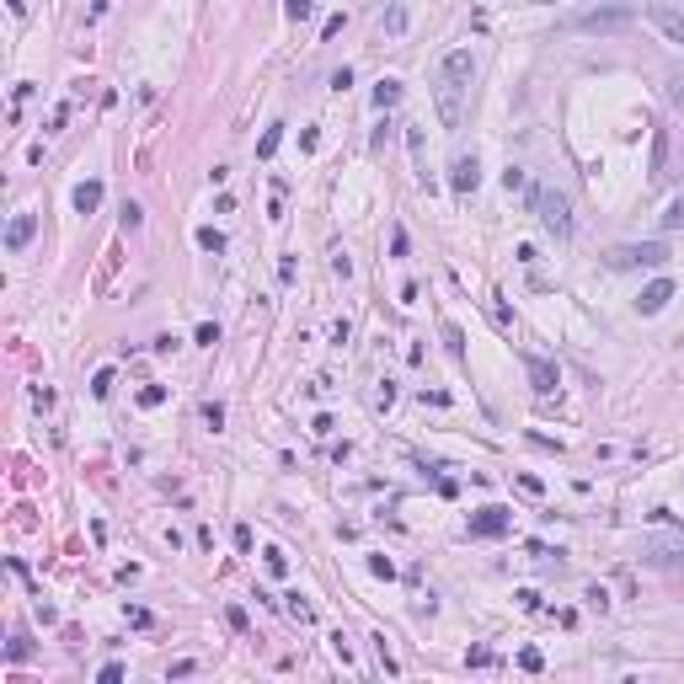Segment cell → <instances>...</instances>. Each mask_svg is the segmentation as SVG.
I'll return each mask as SVG.
<instances>
[{
	"instance_id": "cell-1",
	"label": "cell",
	"mask_w": 684,
	"mask_h": 684,
	"mask_svg": "<svg viewBox=\"0 0 684 684\" xmlns=\"http://www.w3.org/2000/svg\"><path fill=\"white\" fill-rule=\"evenodd\" d=\"M636 21V6L631 0H609V6H593V11H578V17H567L572 32H620Z\"/></svg>"
},
{
	"instance_id": "cell-2",
	"label": "cell",
	"mask_w": 684,
	"mask_h": 684,
	"mask_svg": "<svg viewBox=\"0 0 684 684\" xmlns=\"http://www.w3.org/2000/svg\"><path fill=\"white\" fill-rule=\"evenodd\" d=\"M642 562L663 567V572H679L684 567V535L679 529H652V535H642Z\"/></svg>"
},
{
	"instance_id": "cell-3",
	"label": "cell",
	"mask_w": 684,
	"mask_h": 684,
	"mask_svg": "<svg viewBox=\"0 0 684 684\" xmlns=\"http://www.w3.org/2000/svg\"><path fill=\"white\" fill-rule=\"evenodd\" d=\"M529 203H535V214H540V225L562 241V236H572V203H567V193H551V187H535L529 193Z\"/></svg>"
},
{
	"instance_id": "cell-4",
	"label": "cell",
	"mask_w": 684,
	"mask_h": 684,
	"mask_svg": "<svg viewBox=\"0 0 684 684\" xmlns=\"http://www.w3.org/2000/svg\"><path fill=\"white\" fill-rule=\"evenodd\" d=\"M674 257L663 241H636V246H615L609 251V267H663Z\"/></svg>"
},
{
	"instance_id": "cell-5",
	"label": "cell",
	"mask_w": 684,
	"mask_h": 684,
	"mask_svg": "<svg viewBox=\"0 0 684 684\" xmlns=\"http://www.w3.org/2000/svg\"><path fill=\"white\" fill-rule=\"evenodd\" d=\"M465 91H471L465 81H449V75H439V86H433V102H439L444 129H460V123H465Z\"/></svg>"
},
{
	"instance_id": "cell-6",
	"label": "cell",
	"mask_w": 684,
	"mask_h": 684,
	"mask_svg": "<svg viewBox=\"0 0 684 684\" xmlns=\"http://www.w3.org/2000/svg\"><path fill=\"white\" fill-rule=\"evenodd\" d=\"M647 21H652L668 43H684V11H674L668 0H652V6H647Z\"/></svg>"
},
{
	"instance_id": "cell-7",
	"label": "cell",
	"mask_w": 684,
	"mask_h": 684,
	"mask_svg": "<svg viewBox=\"0 0 684 684\" xmlns=\"http://www.w3.org/2000/svg\"><path fill=\"white\" fill-rule=\"evenodd\" d=\"M508 524H513V513L508 508H482V513H471V535H482V540H497V535H508Z\"/></svg>"
},
{
	"instance_id": "cell-8",
	"label": "cell",
	"mask_w": 684,
	"mask_h": 684,
	"mask_svg": "<svg viewBox=\"0 0 684 684\" xmlns=\"http://www.w3.org/2000/svg\"><path fill=\"white\" fill-rule=\"evenodd\" d=\"M449 187H455V193H476V187H482V161H476V155H455V166H449Z\"/></svg>"
},
{
	"instance_id": "cell-9",
	"label": "cell",
	"mask_w": 684,
	"mask_h": 684,
	"mask_svg": "<svg viewBox=\"0 0 684 684\" xmlns=\"http://www.w3.org/2000/svg\"><path fill=\"white\" fill-rule=\"evenodd\" d=\"M32 230H38V214H32V209H21V214H11V225H6V251H27V241H32Z\"/></svg>"
},
{
	"instance_id": "cell-10",
	"label": "cell",
	"mask_w": 684,
	"mask_h": 684,
	"mask_svg": "<svg viewBox=\"0 0 684 684\" xmlns=\"http://www.w3.org/2000/svg\"><path fill=\"white\" fill-rule=\"evenodd\" d=\"M439 75H449V81H476V59H471V54H465V48H455V54H444L439 59Z\"/></svg>"
},
{
	"instance_id": "cell-11",
	"label": "cell",
	"mask_w": 684,
	"mask_h": 684,
	"mask_svg": "<svg viewBox=\"0 0 684 684\" xmlns=\"http://www.w3.org/2000/svg\"><path fill=\"white\" fill-rule=\"evenodd\" d=\"M668 300H674V283H668V278H658V283H647L642 294H636V310H642V316H658V310H663Z\"/></svg>"
},
{
	"instance_id": "cell-12",
	"label": "cell",
	"mask_w": 684,
	"mask_h": 684,
	"mask_svg": "<svg viewBox=\"0 0 684 684\" xmlns=\"http://www.w3.org/2000/svg\"><path fill=\"white\" fill-rule=\"evenodd\" d=\"M524 369H529V380H535V390H540V396H551V390H556V363L551 359H524Z\"/></svg>"
},
{
	"instance_id": "cell-13",
	"label": "cell",
	"mask_w": 684,
	"mask_h": 684,
	"mask_svg": "<svg viewBox=\"0 0 684 684\" xmlns=\"http://www.w3.org/2000/svg\"><path fill=\"white\" fill-rule=\"evenodd\" d=\"M97 203H102V182H81L75 187V214H91Z\"/></svg>"
},
{
	"instance_id": "cell-14",
	"label": "cell",
	"mask_w": 684,
	"mask_h": 684,
	"mask_svg": "<svg viewBox=\"0 0 684 684\" xmlns=\"http://www.w3.org/2000/svg\"><path fill=\"white\" fill-rule=\"evenodd\" d=\"M283 599H289V604H283V615H289V620H300V625L316 620V609L305 604V593H283Z\"/></svg>"
},
{
	"instance_id": "cell-15",
	"label": "cell",
	"mask_w": 684,
	"mask_h": 684,
	"mask_svg": "<svg viewBox=\"0 0 684 684\" xmlns=\"http://www.w3.org/2000/svg\"><path fill=\"white\" fill-rule=\"evenodd\" d=\"M396 102H401V81H380V86H374V107H380V113H385V107H396Z\"/></svg>"
},
{
	"instance_id": "cell-16",
	"label": "cell",
	"mask_w": 684,
	"mask_h": 684,
	"mask_svg": "<svg viewBox=\"0 0 684 684\" xmlns=\"http://www.w3.org/2000/svg\"><path fill=\"white\" fill-rule=\"evenodd\" d=\"M444 348H449V359H465V332L455 321H444Z\"/></svg>"
},
{
	"instance_id": "cell-17",
	"label": "cell",
	"mask_w": 684,
	"mask_h": 684,
	"mask_svg": "<svg viewBox=\"0 0 684 684\" xmlns=\"http://www.w3.org/2000/svg\"><path fill=\"white\" fill-rule=\"evenodd\" d=\"M278 144H283V123H273V129H267V134H262V140H257V155H262V161H267V155H273Z\"/></svg>"
},
{
	"instance_id": "cell-18",
	"label": "cell",
	"mask_w": 684,
	"mask_h": 684,
	"mask_svg": "<svg viewBox=\"0 0 684 684\" xmlns=\"http://www.w3.org/2000/svg\"><path fill=\"white\" fill-rule=\"evenodd\" d=\"M385 32H390V38L406 32V6H390V11H385Z\"/></svg>"
},
{
	"instance_id": "cell-19",
	"label": "cell",
	"mask_w": 684,
	"mask_h": 684,
	"mask_svg": "<svg viewBox=\"0 0 684 684\" xmlns=\"http://www.w3.org/2000/svg\"><path fill=\"white\" fill-rule=\"evenodd\" d=\"M91 396H97V401H107V396H113V369H97V380H91Z\"/></svg>"
},
{
	"instance_id": "cell-20",
	"label": "cell",
	"mask_w": 684,
	"mask_h": 684,
	"mask_svg": "<svg viewBox=\"0 0 684 684\" xmlns=\"http://www.w3.org/2000/svg\"><path fill=\"white\" fill-rule=\"evenodd\" d=\"M198 246H203V251H225V236L214 230V225H203V230H198Z\"/></svg>"
},
{
	"instance_id": "cell-21",
	"label": "cell",
	"mask_w": 684,
	"mask_h": 684,
	"mask_svg": "<svg viewBox=\"0 0 684 684\" xmlns=\"http://www.w3.org/2000/svg\"><path fill=\"white\" fill-rule=\"evenodd\" d=\"M519 668H524V674H540V668H545V658L535 652V647H524V652H519Z\"/></svg>"
},
{
	"instance_id": "cell-22",
	"label": "cell",
	"mask_w": 684,
	"mask_h": 684,
	"mask_svg": "<svg viewBox=\"0 0 684 684\" xmlns=\"http://www.w3.org/2000/svg\"><path fill=\"white\" fill-rule=\"evenodd\" d=\"M144 225V209L140 203H123V230H140Z\"/></svg>"
},
{
	"instance_id": "cell-23",
	"label": "cell",
	"mask_w": 684,
	"mask_h": 684,
	"mask_svg": "<svg viewBox=\"0 0 684 684\" xmlns=\"http://www.w3.org/2000/svg\"><path fill=\"white\" fill-rule=\"evenodd\" d=\"M203 423H209L214 433H220V423H225V406H220V401H203Z\"/></svg>"
},
{
	"instance_id": "cell-24",
	"label": "cell",
	"mask_w": 684,
	"mask_h": 684,
	"mask_svg": "<svg viewBox=\"0 0 684 684\" xmlns=\"http://www.w3.org/2000/svg\"><path fill=\"white\" fill-rule=\"evenodd\" d=\"M262 562H267V572H273V578H283V572H289V556H283V551H267Z\"/></svg>"
},
{
	"instance_id": "cell-25",
	"label": "cell",
	"mask_w": 684,
	"mask_h": 684,
	"mask_svg": "<svg viewBox=\"0 0 684 684\" xmlns=\"http://www.w3.org/2000/svg\"><path fill=\"white\" fill-rule=\"evenodd\" d=\"M166 401V385H144L140 390V406H161Z\"/></svg>"
},
{
	"instance_id": "cell-26",
	"label": "cell",
	"mask_w": 684,
	"mask_h": 684,
	"mask_svg": "<svg viewBox=\"0 0 684 684\" xmlns=\"http://www.w3.org/2000/svg\"><path fill=\"white\" fill-rule=\"evenodd\" d=\"M663 225H668V230H679V225H684V198H674V203H668Z\"/></svg>"
},
{
	"instance_id": "cell-27",
	"label": "cell",
	"mask_w": 684,
	"mask_h": 684,
	"mask_svg": "<svg viewBox=\"0 0 684 684\" xmlns=\"http://www.w3.org/2000/svg\"><path fill=\"white\" fill-rule=\"evenodd\" d=\"M27 652H32V647H27V636H11V647H6V658H11V663H21Z\"/></svg>"
},
{
	"instance_id": "cell-28",
	"label": "cell",
	"mask_w": 684,
	"mask_h": 684,
	"mask_svg": "<svg viewBox=\"0 0 684 684\" xmlns=\"http://www.w3.org/2000/svg\"><path fill=\"white\" fill-rule=\"evenodd\" d=\"M187 674H198V663H187V658H177V663L166 668V679H187Z\"/></svg>"
},
{
	"instance_id": "cell-29",
	"label": "cell",
	"mask_w": 684,
	"mask_h": 684,
	"mask_svg": "<svg viewBox=\"0 0 684 684\" xmlns=\"http://www.w3.org/2000/svg\"><path fill=\"white\" fill-rule=\"evenodd\" d=\"M214 342H220V326L203 321V326H198V348H214Z\"/></svg>"
},
{
	"instance_id": "cell-30",
	"label": "cell",
	"mask_w": 684,
	"mask_h": 684,
	"mask_svg": "<svg viewBox=\"0 0 684 684\" xmlns=\"http://www.w3.org/2000/svg\"><path fill=\"white\" fill-rule=\"evenodd\" d=\"M310 11H316V0H289V17H294V21H305Z\"/></svg>"
},
{
	"instance_id": "cell-31",
	"label": "cell",
	"mask_w": 684,
	"mask_h": 684,
	"mask_svg": "<svg viewBox=\"0 0 684 684\" xmlns=\"http://www.w3.org/2000/svg\"><path fill=\"white\" fill-rule=\"evenodd\" d=\"M225 620L236 625V631H246V609H241V604H230V609H225Z\"/></svg>"
},
{
	"instance_id": "cell-32",
	"label": "cell",
	"mask_w": 684,
	"mask_h": 684,
	"mask_svg": "<svg viewBox=\"0 0 684 684\" xmlns=\"http://www.w3.org/2000/svg\"><path fill=\"white\" fill-rule=\"evenodd\" d=\"M332 273H337V278H348V273H353V262H348V251H337V257H332Z\"/></svg>"
},
{
	"instance_id": "cell-33",
	"label": "cell",
	"mask_w": 684,
	"mask_h": 684,
	"mask_svg": "<svg viewBox=\"0 0 684 684\" xmlns=\"http://www.w3.org/2000/svg\"><path fill=\"white\" fill-rule=\"evenodd\" d=\"M369 572H374V578H396V567L385 562V556H374V562H369Z\"/></svg>"
},
{
	"instance_id": "cell-34",
	"label": "cell",
	"mask_w": 684,
	"mask_h": 684,
	"mask_svg": "<svg viewBox=\"0 0 684 684\" xmlns=\"http://www.w3.org/2000/svg\"><path fill=\"white\" fill-rule=\"evenodd\" d=\"M129 625H140V631H144V625H155V615H150V609H129Z\"/></svg>"
},
{
	"instance_id": "cell-35",
	"label": "cell",
	"mask_w": 684,
	"mask_h": 684,
	"mask_svg": "<svg viewBox=\"0 0 684 684\" xmlns=\"http://www.w3.org/2000/svg\"><path fill=\"white\" fill-rule=\"evenodd\" d=\"M27 6H32V0H11V17H27Z\"/></svg>"
},
{
	"instance_id": "cell-36",
	"label": "cell",
	"mask_w": 684,
	"mask_h": 684,
	"mask_svg": "<svg viewBox=\"0 0 684 684\" xmlns=\"http://www.w3.org/2000/svg\"><path fill=\"white\" fill-rule=\"evenodd\" d=\"M674 102H684V75H679V81H674Z\"/></svg>"
},
{
	"instance_id": "cell-37",
	"label": "cell",
	"mask_w": 684,
	"mask_h": 684,
	"mask_svg": "<svg viewBox=\"0 0 684 684\" xmlns=\"http://www.w3.org/2000/svg\"><path fill=\"white\" fill-rule=\"evenodd\" d=\"M529 6H545V0H529Z\"/></svg>"
}]
</instances>
